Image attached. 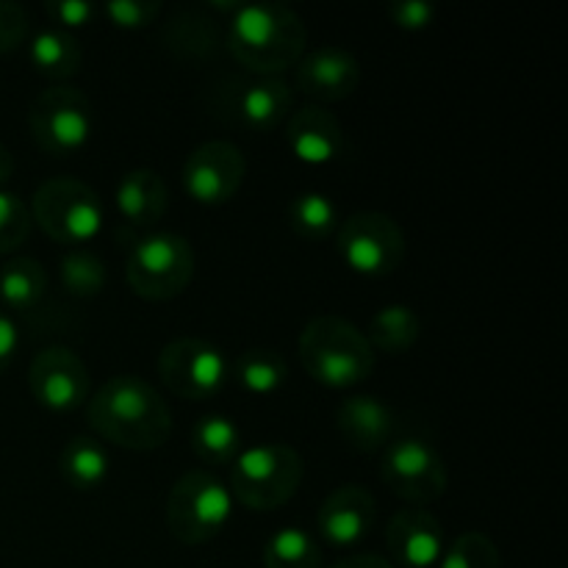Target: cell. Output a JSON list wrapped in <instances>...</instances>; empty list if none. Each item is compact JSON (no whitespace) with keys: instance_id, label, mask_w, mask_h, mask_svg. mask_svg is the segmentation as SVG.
<instances>
[{"instance_id":"6da1fadb","label":"cell","mask_w":568,"mask_h":568,"mask_svg":"<svg viewBox=\"0 0 568 568\" xmlns=\"http://www.w3.org/2000/svg\"><path fill=\"white\" fill-rule=\"evenodd\" d=\"M87 422L103 442L133 453L164 447L172 433L166 399L139 375H116L87 399Z\"/></svg>"},{"instance_id":"7a4b0ae2","label":"cell","mask_w":568,"mask_h":568,"mask_svg":"<svg viewBox=\"0 0 568 568\" xmlns=\"http://www.w3.org/2000/svg\"><path fill=\"white\" fill-rule=\"evenodd\" d=\"M308 31L283 3H239L227 26V50L255 75L277 78L305 55Z\"/></svg>"},{"instance_id":"3957f363","label":"cell","mask_w":568,"mask_h":568,"mask_svg":"<svg viewBox=\"0 0 568 568\" xmlns=\"http://www.w3.org/2000/svg\"><path fill=\"white\" fill-rule=\"evenodd\" d=\"M300 361L327 388H353L375 372L377 355L366 333L342 316H314L300 333Z\"/></svg>"},{"instance_id":"277c9868","label":"cell","mask_w":568,"mask_h":568,"mask_svg":"<svg viewBox=\"0 0 568 568\" xmlns=\"http://www.w3.org/2000/svg\"><path fill=\"white\" fill-rule=\"evenodd\" d=\"M305 477L303 458L286 444H255L242 449L231 466V494L244 508L270 514L300 491Z\"/></svg>"},{"instance_id":"5b68a950","label":"cell","mask_w":568,"mask_h":568,"mask_svg":"<svg viewBox=\"0 0 568 568\" xmlns=\"http://www.w3.org/2000/svg\"><path fill=\"white\" fill-rule=\"evenodd\" d=\"M233 516V494L214 471H186L166 497V527L186 547L220 536Z\"/></svg>"},{"instance_id":"8992f818","label":"cell","mask_w":568,"mask_h":568,"mask_svg":"<svg viewBox=\"0 0 568 568\" xmlns=\"http://www.w3.org/2000/svg\"><path fill=\"white\" fill-rule=\"evenodd\" d=\"M31 220L53 242L81 247L100 236L105 209L98 192L78 178H50L33 192Z\"/></svg>"},{"instance_id":"52a82bcc","label":"cell","mask_w":568,"mask_h":568,"mask_svg":"<svg viewBox=\"0 0 568 568\" xmlns=\"http://www.w3.org/2000/svg\"><path fill=\"white\" fill-rule=\"evenodd\" d=\"M125 277L133 294L150 303L181 297L194 277L192 244L170 231L148 233L128 250Z\"/></svg>"},{"instance_id":"ba28073f","label":"cell","mask_w":568,"mask_h":568,"mask_svg":"<svg viewBox=\"0 0 568 568\" xmlns=\"http://www.w3.org/2000/svg\"><path fill=\"white\" fill-rule=\"evenodd\" d=\"M92 125V103L70 83H55L39 92L28 109L33 142L48 155H72L87 148Z\"/></svg>"},{"instance_id":"9c48e42d","label":"cell","mask_w":568,"mask_h":568,"mask_svg":"<svg viewBox=\"0 0 568 568\" xmlns=\"http://www.w3.org/2000/svg\"><path fill=\"white\" fill-rule=\"evenodd\" d=\"M336 244L344 264L366 277L392 275L405 258L403 227L383 211H358L344 220Z\"/></svg>"},{"instance_id":"30bf717a","label":"cell","mask_w":568,"mask_h":568,"mask_svg":"<svg viewBox=\"0 0 568 568\" xmlns=\"http://www.w3.org/2000/svg\"><path fill=\"white\" fill-rule=\"evenodd\" d=\"M159 375L164 386L181 399L216 397L231 377L225 353L203 338L183 336L166 344L159 355Z\"/></svg>"},{"instance_id":"8fae6325","label":"cell","mask_w":568,"mask_h":568,"mask_svg":"<svg viewBox=\"0 0 568 568\" xmlns=\"http://www.w3.org/2000/svg\"><path fill=\"white\" fill-rule=\"evenodd\" d=\"M381 477L399 499L410 505L436 503L447 491V464L425 438H397L383 453Z\"/></svg>"},{"instance_id":"7c38bea8","label":"cell","mask_w":568,"mask_h":568,"mask_svg":"<svg viewBox=\"0 0 568 568\" xmlns=\"http://www.w3.org/2000/svg\"><path fill=\"white\" fill-rule=\"evenodd\" d=\"M247 161L239 144L211 139L192 150L183 164V189L200 205H225L242 189Z\"/></svg>"},{"instance_id":"4fadbf2b","label":"cell","mask_w":568,"mask_h":568,"mask_svg":"<svg viewBox=\"0 0 568 568\" xmlns=\"http://www.w3.org/2000/svg\"><path fill=\"white\" fill-rule=\"evenodd\" d=\"M89 386H92V377H89L87 364L70 347H59V344L44 347L42 353L33 355L28 366V388L33 399L55 414H70L81 408L89 399Z\"/></svg>"},{"instance_id":"5bb4252c","label":"cell","mask_w":568,"mask_h":568,"mask_svg":"<svg viewBox=\"0 0 568 568\" xmlns=\"http://www.w3.org/2000/svg\"><path fill=\"white\" fill-rule=\"evenodd\" d=\"M292 105V87L283 78H236L222 92L220 114L250 131H272L283 120H288Z\"/></svg>"},{"instance_id":"9a60e30c","label":"cell","mask_w":568,"mask_h":568,"mask_svg":"<svg viewBox=\"0 0 568 568\" xmlns=\"http://www.w3.org/2000/svg\"><path fill=\"white\" fill-rule=\"evenodd\" d=\"M297 89L305 98L314 100V105L325 109L327 103L347 100L361 83V64L349 50L325 44L320 50H311L297 61L294 72Z\"/></svg>"},{"instance_id":"2e32d148","label":"cell","mask_w":568,"mask_h":568,"mask_svg":"<svg viewBox=\"0 0 568 568\" xmlns=\"http://www.w3.org/2000/svg\"><path fill=\"white\" fill-rule=\"evenodd\" d=\"M375 497L358 483L333 488L320 505L316 527L331 547H355L369 536L375 525Z\"/></svg>"},{"instance_id":"e0dca14e","label":"cell","mask_w":568,"mask_h":568,"mask_svg":"<svg viewBox=\"0 0 568 568\" xmlns=\"http://www.w3.org/2000/svg\"><path fill=\"white\" fill-rule=\"evenodd\" d=\"M286 142L294 159L308 166H325L347 153V133L322 105H303L286 120Z\"/></svg>"},{"instance_id":"ac0fdd59","label":"cell","mask_w":568,"mask_h":568,"mask_svg":"<svg viewBox=\"0 0 568 568\" xmlns=\"http://www.w3.org/2000/svg\"><path fill=\"white\" fill-rule=\"evenodd\" d=\"M386 544L399 566L436 568L444 555V527L427 510L405 508L388 521Z\"/></svg>"},{"instance_id":"d6986e66","label":"cell","mask_w":568,"mask_h":568,"mask_svg":"<svg viewBox=\"0 0 568 568\" xmlns=\"http://www.w3.org/2000/svg\"><path fill=\"white\" fill-rule=\"evenodd\" d=\"M338 430L358 453H377L388 447L397 430V414L375 394H355L338 408Z\"/></svg>"},{"instance_id":"ffe728a7","label":"cell","mask_w":568,"mask_h":568,"mask_svg":"<svg viewBox=\"0 0 568 568\" xmlns=\"http://www.w3.org/2000/svg\"><path fill=\"white\" fill-rule=\"evenodd\" d=\"M114 200L122 220L131 222L133 227L159 225L161 216L166 214V205H170L164 178L155 170H148V166L125 172L116 183Z\"/></svg>"},{"instance_id":"44dd1931","label":"cell","mask_w":568,"mask_h":568,"mask_svg":"<svg viewBox=\"0 0 568 568\" xmlns=\"http://www.w3.org/2000/svg\"><path fill=\"white\" fill-rule=\"evenodd\" d=\"M28 55L39 75L50 81H67L83 67V48L64 28H42L28 44Z\"/></svg>"},{"instance_id":"7402d4cb","label":"cell","mask_w":568,"mask_h":568,"mask_svg":"<svg viewBox=\"0 0 568 568\" xmlns=\"http://www.w3.org/2000/svg\"><path fill=\"white\" fill-rule=\"evenodd\" d=\"M164 42L178 59L205 61L220 53L222 31L216 20H211L203 11H181L175 20L166 26Z\"/></svg>"},{"instance_id":"603a6c76","label":"cell","mask_w":568,"mask_h":568,"mask_svg":"<svg viewBox=\"0 0 568 568\" xmlns=\"http://www.w3.org/2000/svg\"><path fill=\"white\" fill-rule=\"evenodd\" d=\"M59 475L75 491H94L109 477V453L92 436H72L59 455Z\"/></svg>"},{"instance_id":"cb8c5ba5","label":"cell","mask_w":568,"mask_h":568,"mask_svg":"<svg viewBox=\"0 0 568 568\" xmlns=\"http://www.w3.org/2000/svg\"><path fill=\"white\" fill-rule=\"evenodd\" d=\"M48 294V272L37 258H11L0 266V303L17 314H31Z\"/></svg>"},{"instance_id":"d4e9b609","label":"cell","mask_w":568,"mask_h":568,"mask_svg":"<svg viewBox=\"0 0 568 568\" xmlns=\"http://www.w3.org/2000/svg\"><path fill=\"white\" fill-rule=\"evenodd\" d=\"M422 320L410 305L392 303L375 311L369 320V344L372 349H381L388 355H403L419 342Z\"/></svg>"},{"instance_id":"484cf974","label":"cell","mask_w":568,"mask_h":568,"mask_svg":"<svg viewBox=\"0 0 568 568\" xmlns=\"http://www.w3.org/2000/svg\"><path fill=\"white\" fill-rule=\"evenodd\" d=\"M192 449L209 466L233 464L242 453V433L222 414L200 416L192 427Z\"/></svg>"},{"instance_id":"4316f807","label":"cell","mask_w":568,"mask_h":568,"mask_svg":"<svg viewBox=\"0 0 568 568\" xmlns=\"http://www.w3.org/2000/svg\"><path fill=\"white\" fill-rule=\"evenodd\" d=\"M288 364L272 349H247L236 361V381L255 397H272L286 386Z\"/></svg>"},{"instance_id":"83f0119b","label":"cell","mask_w":568,"mask_h":568,"mask_svg":"<svg viewBox=\"0 0 568 568\" xmlns=\"http://www.w3.org/2000/svg\"><path fill=\"white\" fill-rule=\"evenodd\" d=\"M288 222L294 233L308 242H322L338 227V209L327 194L303 192L288 205Z\"/></svg>"},{"instance_id":"f1b7e54d","label":"cell","mask_w":568,"mask_h":568,"mask_svg":"<svg viewBox=\"0 0 568 568\" xmlns=\"http://www.w3.org/2000/svg\"><path fill=\"white\" fill-rule=\"evenodd\" d=\"M266 568H320L322 549L314 536L300 527H283L266 541L264 547Z\"/></svg>"},{"instance_id":"f546056e","label":"cell","mask_w":568,"mask_h":568,"mask_svg":"<svg viewBox=\"0 0 568 568\" xmlns=\"http://www.w3.org/2000/svg\"><path fill=\"white\" fill-rule=\"evenodd\" d=\"M105 261L92 250L75 247L61 258V283L72 297H98L105 288Z\"/></svg>"},{"instance_id":"4dcf8cb0","label":"cell","mask_w":568,"mask_h":568,"mask_svg":"<svg viewBox=\"0 0 568 568\" xmlns=\"http://www.w3.org/2000/svg\"><path fill=\"white\" fill-rule=\"evenodd\" d=\"M436 568H503V558L488 536L464 532L444 549Z\"/></svg>"},{"instance_id":"1f68e13d","label":"cell","mask_w":568,"mask_h":568,"mask_svg":"<svg viewBox=\"0 0 568 568\" xmlns=\"http://www.w3.org/2000/svg\"><path fill=\"white\" fill-rule=\"evenodd\" d=\"M31 209L17 194L0 189V255L14 253L31 233Z\"/></svg>"},{"instance_id":"d6a6232c","label":"cell","mask_w":568,"mask_h":568,"mask_svg":"<svg viewBox=\"0 0 568 568\" xmlns=\"http://www.w3.org/2000/svg\"><path fill=\"white\" fill-rule=\"evenodd\" d=\"M161 9L164 6L159 0H114V3L103 6V14L114 22L116 28H125V31H139V28H148L159 20Z\"/></svg>"},{"instance_id":"836d02e7","label":"cell","mask_w":568,"mask_h":568,"mask_svg":"<svg viewBox=\"0 0 568 568\" xmlns=\"http://www.w3.org/2000/svg\"><path fill=\"white\" fill-rule=\"evenodd\" d=\"M28 14L20 3L0 0V55H9L26 42Z\"/></svg>"},{"instance_id":"e575fe53","label":"cell","mask_w":568,"mask_h":568,"mask_svg":"<svg viewBox=\"0 0 568 568\" xmlns=\"http://www.w3.org/2000/svg\"><path fill=\"white\" fill-rule=\"evenodd\" d=\"M44 9H48L50 20L64 28V31L67 28L89 26L94 20V14H98V9L92 3H87V0H50Z\"/></svg>"},{"instance_id":"d590c367","label":"cell","mask_w":568,"mask_h":568,"mask_svg":"<svg viewBox=\"0 0 568 568\" xmlns=\"http://www.w3.org/2000/svg\"><path fill=\"white\" fill-rule=\"evenodd\" d=\"M388 14H392L394 26L405 28V31H422L436 17V6L427 3V0H397V3H392Z\"/></svg>"},{"instance_id":"8d00e7d4","label":"cell","mask_w":568,"mask_h":568,"mask_svg":"<svg viewBox=\"0 0 568 568\" xmlns=\"http://www.w3.org/2000/svg\"><path fill=\"white\" fill-rule=\"evenodd\" d=\"M17 347H20V331H17L14 320L6 311H0V372L14 361Z\"/></svg>"},{"instance_id":"74e56055","label":"cell","mask_w":568,"mask_h":568,"mask_svg":"<svg viewBox=\"0 0 568 568\" xmlns=\"http://www.w3.org/2000/svg\"><path fill=\"white\" fill-rule=\"evenodd\" d=\"M331 568H394V564L388 558H383V555H353V558L338 560Z\"/></svg>"},{"instance_id":"f35d334b","label":"cell","mask_w":568,"mask_h":568,"mask_svg":"<svg viewBox=\"0 0 568 568\" xmlns=\"http://www.w3.org/2000/svg\"><path fill=\"white\" fill-rule=\"evenodd\" d=\"M14 178V155L9 153L6 144H0V189Z\"/></svg>"},{"instance_id":"ab89813d","label":"cell","mask_w":568,"mask_h":568,"mask_svg":"<svg viewBox=\"0 0 568 568\" xmlns=\"http://www.w3.org/2000/svg\"><path fill=\"white\" fill-rule=\"evenodd\" d=\"M209 9L214 11H225V14H233L239 9V0H211Z\"/></svg>"}]
</instances>
